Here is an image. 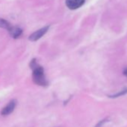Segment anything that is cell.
I'll use <instances>...</instances> for the list:
<instances>
[{"instance_id": "1", "label": "cell", "mask_w": 127, "mask_h": 127, "mask_svg": "<svg viewBox=\"0 0 127 127\" xmlns=\"http://www.w3.org/2000/svg\"><path fill=\"white\" fill-rule=\"evenodd\" d=\"M30 67L32 68L33 73L32 78L34 82L40 86H46L48 85V82L46 79L44 74V70L43 67L39 65L35 59H33L30 62Z\"/></svg>"}, {"instance_id": "3", "label": "cell", "mask_w": 127, "mask_h": 127, "mask_svg": "<svg viewBox=\"0 0 127 127\" xmlns=\"http://www.w3.org/2000/svg\"><path fill=\"white\" fill-rule=\"evenodd\" d=\"M85 2V0H66V5L70 10H76L82 7Z\"/></svg>"}, {"instance_id": "8", "label": "cell", "mask_w": 127, "mask_h": 127, "mask_svg": "<svg viewBox=\"0 0 127 127\" xmlns=\"http://www.w3.org/2000/svg\"><path fill=\"white\" fill-rule=\"evenodd\" d=\"M104 122H105V120H102V121H101V122H99V123L96 126V127H101V126L103 124V123H104Z\"/></svg>"}, {"instance_id": "4", "label": "cell", "mask_w": 127, "mask_h": 127, "mask_svg": "<svg viewBox=\"0 0 127 127\" xmlns=\"http://www.w3.org/2000/svg\"><path fill=\"white\" fill-rule=\"evenodd\" d=\"M16 100H11L8 104V105H6L3 109L2 111H1V114L2 116H7V115H9L11 113H12L16 107Z\"/></svg>"}, {"instance_id": "7", "label": "cell", "mask_w": 127, "mask_h": 127, "mask_svg": "<svg viewBox=\"0 0 127 127\" xmlns=\"http://www.w3.org/2000/svg\"><path fill=\"white\" fill-rule=\"evenodd\" d=\"M127 94V89H124V90L121 91L120 92H119L118 94H114V95H112V96H110V97L115 98V97H118V96H120L124 95V94Z\"/></svg>"}, {"instance_id": "9", "label": "cell", "mask_w": 127, "mask_h": 127, "mask_svg": "<svg viewBox=\"0 0 127 127\" xmlns=\"http://www.w3.org/2000/svg\"><path fill=\"white\" fill-rule=\"evenodd\" d=\"M123 73H124V75H126V76H127V68L124 70V72H123Z\"/></svg>"}, {"instance_id": "2", "label": "cell", "mask_w": 127, "mask_h": 127, "mask_svg": "<svg viewBox=\"0 0 127 127\" xmlns=\"http://www.w3.org/2000/svg\"><path fill=\"white\" fill-rule=\"evenodd\" d=\"M49 29V26H45V27L34 32V33H32L29 36V40H31V41H37V40L41 38L47 32Z\"/></svg>"}, {"instance_id": "5", "label": "cell", "mask_w": 127, "mask_h": 127, "mask_svg": "<svg viewBox=\"0 0 127 127\" xmlns=\"http://www.w3.org/2000/svg\"><path fill=\"white\" fill-rule=\"evenodd\" d=\"M8 32L10 35L15 39L20 37L23 34V30L17 26H11V28L8 30Z\"/></svg>"}, {"instance_id": "6", "label": "cell", "mask_w": 127, "mask_h": 127, "mask_svg": "<svg viewBox=\"0 0 127 127\" xmlns=\"http://www.w3.org/2000/svg\"><path fill=\"white\" fill-rule=\"evenodd\" d=\"M0 28L5 29L8 31L11 28V25L7 20H4L2 18H0Z\"/></svg>"}]
</instances>
